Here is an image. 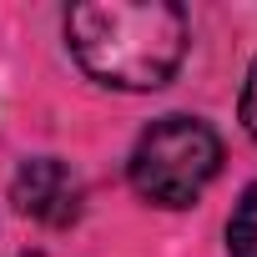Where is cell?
Wrapping results in <instances>:
<instances>
[{
	"label": "cell",
	"instance_id": "1",
	"mask_svg": "<svg viewBox=\"0 0 257 257\" xmlns=\"http://www.w3.org/2000/svg\"><path fill=\"white\" fill-rule=\"evenodd\" d=\"M66 41L91 81L157 91L187 56V16L172 0H86L66 16Z\"/></svg>",
	"mask_w": 257,
	"mask_h": 257
},
{
	"label": "cell",
	"instance_id": "2",
	"mask_svg": "<svg viewBox=\"0 0 257 257\" xmlns=\"http://www.w3.org/2000/svg\"><path fill=\"white\" fill-rule=\"evenodd\" d=\"M222 167V142L197 116L152 121L132 152V187L157 207H192Z\"/></svg>",
	"mask_w": 257,
	"mask_h": 257
},
{
	"label": "cell",
	"instance_id": "3",
	"mask_svg": "<svg viewBox=\"0 0 257 257\" xmlns=\"http://www.w3.org/2000/svg\"><path fill=\"white\" fill-rule=\"evenodd\" d=\"M11 197H16V207L26 217H36L46 227H71L81 217V207H86V187H81V177L61 157L26 162L16 172V182H11Z\"/></svg>",
	"mask_w": 257,
	"mask_h": 257
},
{
	"label": "cell",
	"instance_id": "4",
	"mask_svg": "<svg viewBox=\"0 0 257 257\" xmlns=\"http://www.w3.org/2000/svg\"><path fill=\"white\" fill-rule=\"evenodd\" d=\"M227 252L232 257H257V187L242 192V202L227 222Z\"/></svg>",
	"mask_w": 257,
	"mask_h": 257
},
{
	"label": "cell",
	"instance_id": "5",
	"mask_svg": "<svg viewBox=\"0 0 257 257\" xmlns=\"http://www.w3.org/2000/svg\"><path fill=\"white\" fill-rule=\"evenodd\" d=\"M242 126L257 137V66L247 71V86H242Z\"/></svg>",
	"mask_w": 257,
	"mask_h": 257
},
{
	"label": "cell",
	"instance_id": "6",
	"mask_svg": "<svg viewBox=\"0 0 257 257\" xmlns=\"http://www.w3.org/2000/svg\"><path fill=\"white\" fill-rule=\"evenodd\" d=\"M26 257H46V252H26Z\"/></svg>",
	"mask_w": 257,
	"mask_h": 257
}]
</instances>
